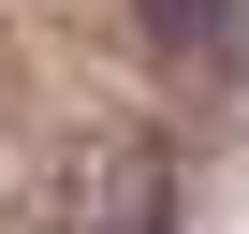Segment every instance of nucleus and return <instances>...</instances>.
I'll list each match as a JSON object with an SVG mask.
<instances>
[{"label": "nucleus", "instance_id": "1", "mask_svg": "<svg viewBox=\"0 0 249 234\" xmlns=\"http://www.w3.org/2000/svg\"><path fill=\"white\" fill-rule=\"evenodd\" d=\"M59 234H176V147L161 132H73L59 161Z\"/></svg>", "mask_w": 249, "mask_h": 234}, {"label": "nucleus", "instance_id": "2", "mask_svg": "<svg viewBox=\"0 0 249 234\" xmlns=\"http://www.w3.org/2000/svg\"><path fill=\"white\" fill-rule=\"evenodd\" d=\"M132 15H147V44H161V59H176L191 88H205V73L234 59V0H132Z\"/></svg>", "mask_w": 249, "mask_h": 234}]
</instances>
